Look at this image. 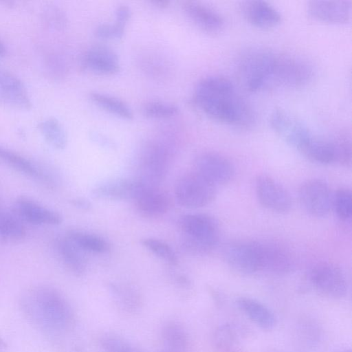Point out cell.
Listing matches in <instances>:
<instances>
[{
  "label": "cell",
  "mask_w": 352,
  "mask_h": 352,
  "mask_svg": "<svg viewBox=\"0 0 352 352\" xmlns=\"http://www.w3.org/2000/svg\"><path fill=\"white\" fill-rule=\"evenodd\" d=\"M199 108L210 118L238 128L250 127L254 111L233 82L221 76H209L199 80L194 94Z\"/></svg>",
  "instance_id": "obj_1"
},
{
  "label": "cell",
  "mask_w": 352,
  "mask_h": 352,
  "mask_svg": "<svg viewBox=\"0 0 352 352\" xmlns=\"http://www.w3.org/2000/svg\"><path fill=\"white\" fill-rule=\"evenodd\" d=\"M19 303L25 316L42 330L63 332L74 324L75 315L70 303L52 287L37 285L28 289Z\"/></svg>",
  "instance_id": "obj_2"
},
{
  "label": "cell",
  "mask_w": 352,
  "mask_h": 352,
  "mask_svg": "<svg viewBox=\"0 0 352 352\" xmlns=\"http://www.w3.org/2000/svg\"><path fill=\"white\" fill-rule=\"evenodd\" d=\"M276 54L260 46L249 47L239 54L236 75L247 91L256 92L270 86Z\"/></svg>",
  "instance_id": "obj_3"
},
{
  "label": "cell",
  "mask_w": 352,
  "mask_h": 352,
  "mask_svg": "<svg viewBox=\"0 0 352 352\" xmlns=\"http://www.w3.org/2000/svg\"><path fill=\"white\" fill-rule=\"evenodd\" d=\"M184 237L182 246L194 254H204L212 250L219 238L218 222L209 214H184L178 221Z\"/></svg>",
  "instance_id": "obj_4"
},
{
  "label": "cell",
  "mask_w": 352,
  "mask_h": 352,
  "mask_svg": "<svg viewBox=\"0 0 352 352\" xmlns=\"http://www.w3.org/2000/svg\"><path fill=\"white\" fill-rule=\"evenodd\" d=\"M298 151L311 162L320 164L349 166L351 164V140L344 134L331 139L312 135Z\"/></svg>",
  "instance_id": "obj_5"
},
{
  "label": "cell",
  "mask_w": 352,
  "mask_h": 352,
  "mask_svg": "<svg viewBox=\"0 0 352 352\" xmlns=\"http://www.w3.org/2000/svg\"><path fill=\"white\" fill-rule=\"evenodd\" d=\"M173 147L166 140L150 141L142 147L138 158L139 181L157 187L164 179Z\"/></svg>",
  "instance_id": "obj_6"
},
{
  "label": "cell",
  "mask_w": 352,
  "mask_h": 352,
  "mask_svg": "<svg viewBox=\"0 0 352 352\" xmlns=\"http://www.w3.org/2000/svg\"><path fill=\"white\" fill-rule=\"evenodd\" d=\"M313 65L299 56L276 54L270 86L299 88L307 85L314 78Z\"/></svg>",
  "instance_id": "obj_7"
},
{
  "label": "cell",
  "mask_w": 352,
  "mask_h": 352,
  "mask_svg": "<svg viewBox=\"0 0 352 352\" xmlns=\"http://www.w3.org/2000/svg\"><path fill=\"white\" fill-rule=\"evenodd\" d=\"M217 193V186L195 171L183 175L175 186L177 203L188 208H198L210 204Z\"/></svg>",
  "instance_id": "obj_8"
},
{
  "label": "cell",
  "mask_w": 352,
  "mask_h": 352,
  "mask_svg": "<svg viewBox=\"0 0 352 352\" xmlns=\"http://www.w3.org/2000/svg\"><path fill=\"white\" fill-rule=\"evenodd\" d=\"M309 280L316 291L328 298L340 299L347 293L345 275L339 267L332 264L316 265L309 273Z\"/></svg>",
  "instance_id": "obj_9"
},
{
  "label": "cell",
  "mask_w": 352,
  "mask_h": 352,
  "mask_svg": "<svg viewBox=\"0 0 352 352\" xmlns=\"http://www.w3.org/2000/svg\"><path fill=\"white\" fill-rule=\"evenodd\" d=\"M300 202L311 216L323 217L331 208L332 195L328 184L320 179L305 182L298 190Z\"/></svg>",
  "instance_id": "obj_10"
},
{
  "label": "cell",
  "mask_w": 352,
  "mask_h": 352,
  "mask_svg": "<svg viewBox=\"0 0 352 352\" xmlns=\"http://www.w3.org/2000/svg\"><path fill=\"white\" fill-rule=\"evenodd\" d=\"M214 186L229 183L235 170L231 162L223 155L214 152H203L194 160V170Z\"/></svg>",
  "instance_id": "obj_11"
},
{
  "label": "cell",
  "mask_w": 352,
  "mask_h": 352,
  "mask_svg": "<svg viewBox=\"0 0 352 352\" xmlns=\"http://www.w3.org/2000/svg\"><path fill=\"white\" fill-rule=\"evenodd\" d=\"M255 192L259 203L272 212L286 213L292 206V199L287 190L267 175L257 176Z\"/></svg>",
  "instance_id": "obj_12"
},
{
  "label": "cell",
  "mask_w": 352,
  "mask_h": 352,
  "mask_svg": "<svg viewBox=\"0 0 352 352\" xmlns=\"http://www.w3.org/2000/svg\"><path fill=\"white\" fill-rule=\"evenodd\" d=\"M224 258L234 271L245 275L260 272L256 241H237L227 245Z\"/></svg>",
  "instance_id": "obj_13"
},
{
  "label": "cell",
  "mask_w": 352,
  "mask_h": 352,
  "mask_svg": "<svg viewBox=\"0 0 352 352\" xmlns=\"http://www.w3.org/2000/svg\"><path fill=\"white\" fill-rule=\"evenodd\" d=\"M260 271L281 275L292 272L294 258L283 245L274 242L257 241Z\"/></svg>",
  "instance_id": "obj_14"
},
{
  "label": "cell",
  "mask_w": 352,
  "mask_h": 352,
  "mask_svg": "<svg viewBox=\"0 0 352 352\" xmlns=\"http://www.w3.org/2000/svg\"><path fill=\"white\" fill-rule=\"evenodd\" d=\"M270 124L279 137L298 150L312 135L301 121L282 109L272 113Z\"/></svg>",
  "instance_id": "obj_15"
},
{
  "label": "cell",
  "mask_w": 352,
  "mask_h": 352,
  "mask_svg": "<svg viewBox=\"0 0 352 352\" xmlns=\"http://www.w3.org/2000/svg\"><path fill=\"white\" fill-rule=\"evenodd\" d=\"M0 104L20 109L28 110L32 102L25 86L13 73L0 69Z\"/></svg>",
  "instance_id": "obj_16"
},
{
  "label": "cell",
  "mask_w": 352,
  "mask_h": 352,
  "mask_svg": "<svg viewBox=\"0 0 352 352\" xmlns=\"http://www.w3.org/2000/svg\"><path fill=\"white\" fill-rule=\"evenodd\" d=\"M307 12L313 19L324 23L344 24L351 18L352 6L349 0L311 1Z\"/></svg>",
  "instance_id": "obj_17"
},
{
  "label": "cell",
  "mask_w": 352,
  "mask_h": 352,
  "mask_svg": "<svg viewBox=\"0 0 352 352\" xmlns=\"http://www.w3.org/2000/svg\"><path fill=\"white\" fill-rule=\"evenodd\" d=\"M21 221L34 225H58L62 216L56 211L49 209L25 197H18L13 204L12 212Z\"/></svg>",
  "instance_id": "obj_18"
},
{
  "label": "cell",
  "mask_w": 352,
  "mask_h": 352,
  "mask_svg": "<svg viewBox=\"0 0 352 352\" xmlns=\"http://www.w3.org/2000/svg\"><path fill=\"white\" fill-rule=\"evenodd\" d=\"M143 185L138 179H109L96 185L91 190V195L100 199L134 200Z\"/></svg>",
  "instance_id": "obj_19"
},
{
  "label": "cell",
  "mask_w": 352,
  "mask_h": 352,
  "mask_svg": "<svg viewBox=\"0 0 352 352\" xmlns=\"http://www.w3.org/2000/svg\"><path fill=\"white\" fill-rule=\"evenodd\" d=\"M84 67L100 74H114L120 70L117 53L111 47L101 44L91 46L82 58Z\"/></svg>",
  "instance_id": "obj_20"
},
{
  "label": "cell",
  "mask_w": 352,
  "mask_h": 352,
  "mask_svg": "<svg viewBox=\"0 0 352 352\" xmlns=\"http://www.w3.org/2000/svg\"><path fill=\"white\" fill-rule=\"evenodd\" d=\"M240 9L245 19L258 28H273L282 21V16L278 10L263 1H243Z\"/></svg>",
  "instance_id": "obj_21"
},
{
  "label": "cell",
  "mask_w": 352,
  "mask_h": 352,
  "mask_svg": "<svg viewBox=\"0 0 352 352\" xmlns=\"http://www.w3.org/2000/svg\"><path fill=\"white\" fill-rule=\"evenodd\" d=\"M182 9L195 25L206 32L217 33L224 27L223 16L208 6L198 2L186 1L183 3Z\"/></svg>",
  "instance_id": "obj_22"
},
{
  "label": "cell",
  "mask_w": 352,
  "mask_h": 352,
  "mask_svg": "<svg viewBox=\"0 0 352 352\" xmlns=\"http://www.w3.org/2000/svg\"><path fill=\"white\" fill-rule=\"evenodd\" d=\"M239 310L258 327L270 331L276 324L274 312L259 300L248 296H241L236 300Z\"/></svg>",
  "instance_id": "obj_23"
},
{
  "label": "cell",
  "mask_w": 352,
  "mask_h": 352,
  "mask_svg": "<svg viewBox=\"0 0 352 352\" xmlns=\"http://www.w3.org/2000/svg\"><path fill=\"white\" fill-rule=\"evenodd\" d=\"M134 201L139 211L150 217L162 215L169 207L168 197L164 192L144 184Z\"/></svg>",
  "instance_id": "obj_24"
},
{
  "label": "cell",
  "mask_w": 352,
  "mask_h": 352,
  "mask_svg": "<svg viewBox=\"0 0 352 352\" xmlns=\"http://www.w3.org/2000/svg\"><path fill=\"white\" fill-rule=\"evenodd\" d=\"M56 250L65 265L76 275H81L86 270V259L81 250L66 235L56 239Z\"/></svg>",
  "instance_id": "obj_25"
},
{
  "label": "cell",
  "mask_w": 352,
  "mask_h": 352,
  "mask_svg": "<svg viewBox=\"0 0 352 352\" xmlns=\"http://www.w3.org/2000/svg\"><path fill=\"white\" fill-rule=\"evenodd\" d=\"M242 331L236 325L226 323L219 325L213 334V342L221 352H241Z\"/></svg>",
  "instance_id": "obj_26"
},
{
  "label": "cell",
  "mask_w": 352,
  "mask_h": 352,
  "mask_svg": "<svg viewBox=\"0 0 352 352\" xmlns=\"http://www.w3.org/2000/svg\"><path fill=\"white\" fill-rule=\"evenodd\" d=\"M164 344L173 352H185L188 346V335L184 327L175 320H168L161 328Z\"/></svg>",
  "instance_id": "obj_27"
},
{
  "label": "cell",
  "mask_w": 352,
  "mask_h": 352,
  "mask_svg": "<svg viewBox=\"0 0 352 352\" xmlns=\"http://www.w3.org/2000/svg\"><path fill=\"white\" fill-rule=\"evenodd\" d=\"M110 292L118 308L126 314H135L142 307V300L140 294L133 288L112 284Z\"/></svg>",
  "instance_id": "obj_28"
},
{
  "label": "cell",
  "mask_w": 352,
  "mask_h": 352,
  "mask_svg": "<svg viewBox=\"0 0 352 352\" xmlns=\"http://www.w3.org/2000/svg\"><path fill=\"white\" fill-rule=\"evenodd\" d=\"M26 236V229L13 212L0 210V241L12 243L21 241Z\"/></svg>",
  "instance_id": "obj_29"
},
{
  "label": "cell",
  "mask_w": 352,
  "mask_h": 352,
  "mask_svg": "<svg viewBox=\"0 0 352 352\" xmlns=\"http://www.w3.org/2000/svg\"><path fill=\"white\" fill-rule=\"evenodd\" d=\"M0 160L16 170L36 179H46L38 166L23 156L0 146Z\"/></svg>",
  "instance_id": "obj_30"
},
{
  "label": "cell",
  "mask_w": 352,
  "mask_h": 352,
  "mask_svg": "<svg viewBox=\"0 0 352 352\" xmlns=\"http://www.w3.org/2000/svg\"><path fill=\"white\" fill-rule=\"evenodd\" d=\"M90 100L100 108L126 120L133 118L130 107L122 100L108 94L97 91L89 94Z\"/></svg>",
  "instance_id": "obj_31"
},
{
  "label": "cell",
  "mask_w": 352,
  "mask_h": 352,
  "mask_svg": "<svg viewBox=\"0 0 352 352\" xmlns=\"http://www.w3.org/2000/svg\"><path fill=\"white\" fill-rule=\"evenodd\" d=\"M39 131L54 148L63 150L67 142L66 133L62 124L54 118H48L41 121L37 126Z\"/></svg>",
  "instance_id": "obj_32"
},
{
  "label": "cell",
  "mask_w": 352,
  "mask_h": 352,
  "mask_svg": "<svg viewBox=\"0 0 352 352\" xmlns=\"http://www.w3.org/2000/svg\"><path fill=\"white\" fill-rule=\"evenodd\" d=\"M66 236L83 252L102 254L109 250V244L102 237L77 230L69 231Z\"/></svg>",
  "instance_id": "obj_33"
},
{
  "label": "cell",
  "mask_w": 352,
  "mask_h": 352,
  "mask_svg": "<svg viewBox=\"0 0 352 352\" xmlns=\"http://www.w3.org/2000/svg\"><path fill=\"white\" fill-rule=\"evenodd\" d=\"M331 208L340 220H349L352 216V194L350 189H338L332 195Z\"/></svg>",
  "instance_id": "obj_34"
},
{
  "label": "cell",
  "mask_w": 352,
  "mask_h": 352,
  "mask_svg": "<svg viewBox=\"0 0 352 352\" xmlns=\"http://www.w3.org/2000/svg\"><path fill=\"white\" fill-rule=\"evenodd\" d=\"M98 343L103 352H142L130 342L113 333L102 334Z\"/></svg>",
  "instance_id": "obj_35"
},
{
  "label": "cell",
  "mask_w": 352,
  "mask_h": 352,
  "mask_svg": "<svg viewBox=\"0 0 352 352\" xmlns=\"http://www.w3.org/2000/svg\"><path fill=\"white\" fill-rule=\"evenodd\" d=\"M141 243L144 248L166 263L173 265L177 263V254L164 241L154 238H145Z\"/></svg>",
  "instance_id": "obj_36"
},
{
  "label": "cell",
  "mask_w": 352,
  "mask_h": 352,
  "mask_svg": "<svg viewBox=\"0 0 352 352\" xmlns=\"http://www.w3.org/2000/svg\"><path fill=\"white\" fill-rule=\"evenodd\" d=\"M178 112L179 108L176 105L165 102H148L142 107V113L146 117L155 119L172 118Z\"/></svg>",
  "instance_id": "obj_37"
},
{
  "label": "cell",
  "mask_w": 352,
  "mask_h": 352,
  "mask_svg": "<svg viewBox=\"0 0 352 352\" xmlns=\"http://www.w3.org/2000/svg\"><path fill=\"white\" fill-rule=\"evenodd\" d=\"M124 28L117 22L113 24L102 23L96 28L94 34L102 39H118L123 36Z\"/></svg>",
  "instance_id": "obj_38"
},
{
  "label": "cell",
  "mask_w": 352,
  "mask_h": 352,
  "mask_svg": "<svg viewBox=\"0 0 352 352\" xmlns=\"http://www.w3.org/2000/svg\"><path fill=\"white\" fill-rule=\"evenodd\" d=\"M43 18L50 26L56 29H61L66 25L65 16L57 8H51L46 10Z\"/></svg>",
  "instance_id": "obj_39"
},
{
  "label": "cell",
  "mask_w": 352,
  "mask_h": 352,
  "mask_svg": "<svg viewBox=\"0 0 352 352\" xmlns=\"http://www.w3.org/2000/svg\"><path fill=\"white\" fill-rule=\"evenodd\" d=\"M116 22L125 26L131 16V11L126 6H120L115 11Z\"/></svg>",
  "instance_id": "obj_40"
},
{
  "label": "cell",
  "mask_w": 352,
  "mask_h": 352,
  "mask_svg": "<svg viewBox=\"0 0 352 352\" xmlns=\"http://www.w3.org/2000/svg\"><path fill=\"white\" fill-rule=\"evenodd\" d=\"M72 204L75 207L84 210H89L91 208V204L90 201L83 198L74 199L72 201Z\"/></svg>",
  "instance_id": "obj_41"
},
{
  "label": "cell",
  "mask_w": 352,
  "mask_h": 352,
  "mask_svg": "<svg viewBox=\"0 0 352 352\" xmlns=\"http://www.w3.org/2000/svg\"><path fill=\"white\" fill-rule=\"evenodd\" d=\"M151 3L154 4L155 6L158 7V8H166L168 6V1H153L151 2Z\"/></svg>",
  "instance_id": "obj_42"
},
{
  "label": "cell",
  "mask_w": 352,
  "mask_h": 352,
  "mask_svg": "<svg viewBox=\"0 0 352 352\" xmlns=\"http://www.w3.org/2000/svg\"><path fill=\"white\" fill-rule=\"evenodd\" d=\"M6 54V47L4 44L0 41V57L3 56Z\"/></svg>",
  "instance_id": "obj_43"
},
{
  "label": "cell",
  "mask_w": 352,
  "mask_h": 352,
  "mask_svg": "<svg viewBox=\"0 0 352 352\" xmlns=\"http://www.w3.org/2000/svg\"><path fill=\"white\" fill-rule=\"evenodd\" d=\"M4 347H5V344L3 342V340H1L0 339V352L4 349Z\"/></svg>",
  "instance_id": "obj_44"
},
{
  "label": "cell",
  "mask_w": 352,
  "mask_h": 352,
  "mask_svg": "<svg viewBox=\"0 0 352 352\" xmlns=\"http://www.w3.org/2000/svg\"><path fill=\"white\" fill-rule=\"evenodd\" d=\"M340 352H351V351L348 350V349H346V350H343V351H342Z\"/></svg>",
  "instance_id": "obj_45"
}]
</instances>
